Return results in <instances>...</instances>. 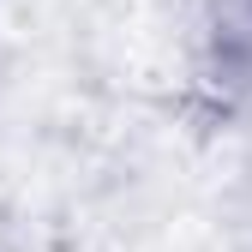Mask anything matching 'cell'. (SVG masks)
Wrapping results in <instances>:
<instances>
[{"instance_id":"6da1fadb","label":"cell","mask_w":252,"mask_h":252,"mask_svg":"<svg viewBox=\"0 0 252 252\" xmlns=\"http://www.w3.org/2000/svg\"><path fill=\"white\" fill-rule=\"evenodd\" d=\"M210 72L252 102V0H210Z\"/></svg>"}]
</instances>
